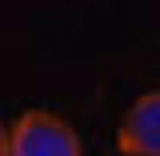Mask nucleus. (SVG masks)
<instances>
[{"instance_id": "nucleus-1", "label": "nucleus", "mask_w": 160, "mask_h": 156, "mask_svg": "<svg viewBox=\"0 0 160 156\" xmlns=\"http://www.w3.org/2000/svg\"><path fill=\"white\" fill-rule=\"evenodd\" d=\"M12 156H84L80 132L48 108H28L12 124Z\"/></svg>"}, {"instance_id": "nucleus-2", "label": "nucleus", "mask_w": 160, "mask_h": 156, "mask_svg": "<svg viewBox=\"0 0 160 156\" xmlns=\"http://www.w3.org/2000/svg\"><path fill=\"white\" fill-rule=\"evenodd\" d=\"M116 148L124 156H160V92H144L132 100L120 120Z\"/></svg>"}, {"instance_id": "nucleus-3", "label": "nucleus", "mask_w": 160, "mask_h": 156, "mask_svg": "<svg viewBox=\"0 0 160 156\" xmlns=\"http://www.w3.org/2000/svg\"><path fill=\"white\" fill-rule=\"evenodd\" d=\"M0 156H12V128L0 124Z\"/></svg>"}]
</instances>
